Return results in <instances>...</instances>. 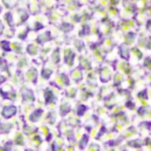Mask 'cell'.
Segmentation results:
<instances>
[{
  "instance_id": "cell-1",
  "label": "cell",
  "mask_w": 151,
  "mask_h": 151,
  "mask_svg": "<svg viewBox=\"0 0 151 151\" xmlns=\"http://www.w3.org/2000/svg\"><path fill=\"white\" fill-rule=\"evenodd\" d=\"M15 113V108L14 107H5L3 110V115L5 117H10Z\"/></svg>"
}]
</instances>
